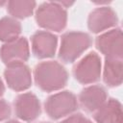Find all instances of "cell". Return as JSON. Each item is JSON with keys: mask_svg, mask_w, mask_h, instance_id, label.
Masks as SVG:
<instances>
[{"mask_svg": "<svg viewBox=\"0 0 123 123\" xmlns=\"http://www.w3.org/2000/svg\"><path fill=\"white\" fill-rule=\"evenodd\" d=\"M58 37L47 31H38L32 37L33 54L39 59L51 58L57 50Z\"/></svg>", "mask_w": 123, "mask_h": 123, "instance_id": "30bf717a", "label": "cell"}, {"mask_svg": "<svg viewBox=\"0 0 123 123\" xmlns=\"http://www.w3.org/2000/svg\"><path fill=\"white\" fill-rule=\"evenodd\" d=\"M84 123H92L90 120H88V119H85V121H84Z\"/></svg>", "mask_w": 123, "mask_h": 123, "instance_id": "44dd1931", "label": "cell"}, {"mask_svg": "<svg viewBox=\"0 0 123 123\" xmlns=\"http://www.w3.org/2000/svg\"><path fill=\"white\" fill-rule=\"evenodd\" d=\"M79 101L84 110L92 112L107 101V92L101 86H90L81 91Z\"/></svg>", "mask_w": 123, "mask_h": 123, "instance_id": "7c38bea8", "label": "cell"}, {"mask_svg": "<svg viewBox=\"0 0 123 123\" xmlns=\"http://www.w3.org/2000/svg\"><path fill=\"white\" fill-rule=\"evenodd\" d=\"M6 2L5 1H0V6H2V5H4Z\"/></svg>", "mask_w": 123, "mask_h": 123, "instance_id": "7402d4cb", "label": "cell"}, {"mask_svg": "<svg viewBox=\"0 0 123 123\" xmlns=\"http://www.w3.org/2000/svg\"><path fill=\"white\" fill-rule=\"evenodd\" d=\"M73 74L75 79L84 85L98 81L101 75L100 57L95 52L87 54L74 66Z\"/></svg>", "mask_w": 123, "mask_h": 123, "instance_id": "5b68a950", "label": "cell"}, {"mask_svg": "<svg viewBox=\"0 0 123 123\" xmlns=\"http://www.w3.org/2000/svg\"><path fill=\"white\" fill-rule=\"evenodd\" d=\"M37 23L49 31L61 32L66 26L67 13L57 2H44L36 12Z\"/></svg>", "mask_w": 123, "mask_h": 123, "instance_id": "7a4b0ae2", "label": "cell"}, {"mask_svg": "<svg viewBox=\"0 0 123 123\" xmlns=\"http://www.w3.org/2000/svg\"><path fill=\"white\" fill-rule=\"evenodd\" d=\"M118 22L116 12L110 7H99L93 10L88 16L87 25L92 33H100L114 27Z\"/></svg>", "mask_w": 123, "mask_h": 123, "instance_id": "9c48e42d", "label": "cell"}, {"mask_svg": "<svg viewBox=\"0 0 123 123\" xmlns=\"http://www.w3.org/2000/svg\"><path fill=\"white\" fill-rule=\"evenodd\" d=\"M78 108L76 96L70 91H62L51 95L45 102V111L53 119H59L75 111Z\"/></svg>", "mask_w": 123, "mask_h": 123, "instance_id": "277c9868", "label": "cell"}, {"mask_svg": "<svg viewBox=\"0 0 123 123\" xmlns=\"http://www.w3.org/2000/svg\"><path fill=\"white\" fill-rule=\"evenodd\" d=\"M85 119L86 118L81 113H76V114H73V115L67 117L66 119L62 120L60 123H84Z\"/></svg>", "mask_w": 123, "mask_h": 123, "instance_id": "ac0fdd59", "label": "cell"}, {"mask_svg": "<svg viewBox=\"0 0 123 123\" xmlns=\"http://www.w3.org/2000/svg\"><path fill=\"white\" fill-rule=\"evenodd\" d=\"M91 44L90 37L82 32H67L62 37L59 58L63 62H73Z\"/></svg>", "mask_w": 123, "mask_h": 123, "instance_id": "3957f363", "label": "cell"}, {"mask_svg": "<svg viewBox=\"0 0 123 123\" xmlns=\"http://www.w3.org/2000/svg\"><path fill=\"white\" fill-rule=\"evenodd\" d=\"M97 49L106 56V58L122 59L123 44L122 32L120 28H115L106 32L96 38Z\"/></svg>", "mask_w": 123, "mask_h": 123, "instance_id": "52a82bcc", "label": "cell"}, {"mask_svg": "<svg viewBox=\"0 0 123 123\" xmlns=\"http://www.w3.org/2000/svg\"><path fill=\"white\" fill-rule=\"evenodd\" d=\"M6 123H20V122H18V121H16V120H10V121H8V122H6Z\"/></svg>", "mask_w": 123, "mask_h": 123, "instance_id": "ffe728a7", "label": "cell"}, {"mask_svg": "<svg viewBox=\"0 0 123 123\" xmlns=\"http://www.w3.org/2000/svg\"><path fill=\"white\" fill-rule=\"evenodd\" d=\"M15 114L24 121H33L40 114V103L37 97L31 93L18 95L14 102Z\"/></svg>", "mask_w": 123, "mask_h": 123, "instance_id": "8fae6325", "label": "cell"}, {"mask_svg": "<svg viewBox=\"0 0 123 123\" xmlns=\"http://www.w3.org/2000/svg\"><path fill=\"white\" fill-rule=\"evenodd\" d=\"M41 123H47V122H41Z\"/></svg>", "mask_w": 123, "mask_h": 123, "instance_id": "603a6c76", "label": "cell"}, {"mask_svg": "<svg viewBox=\"0 0 123 123\" xmlns=\"http://www.w3.org/2000/svg\"><path fill=\"white\" fill-rule=\"evenodd\" d=\"M11 115V107L3 99H0V121L7 119Z\"/></svg>", "mask_w": 123, "mask_h": 123, "instance_id": "e0dca14e", "label": "cell"}, {"mask_svg": "<svg viewBox=\"0 0 123 123\" xmlns=\"http://www.w3.org/2000/svg\"><path fill=\"white\" fill-rule=\"evenodd\" d=\"M21 33L20 23L13 17H3L0 19V40L12 41L18 37Z\"/></svg>", "mask_w": 123, "mask_h": 123, "instance_id": "9a60e30c", "label": "cell"}, {"mask_svg": "<svg viewBox=\"0 0 123 123\" xmlns=\"http://www.w3.org/2000/svg\"><path fill=\"white\" fill-rule=\"evenodd\" d=\"M35 82L44 91H55L62 88L68 79L64 67L55 61L42 62L35 67Z\"/></svg>", "mask_w": 123, "mask_h": 123, "instance_id": "6da1fadb", "label": "cell"}, {"mask_svg": "<svg viewBox=\"0 0 123 123\" xmlns=\"http://www.w3.org/2000/svg\"><path fill=\"white\" fill-rule=\"evenodd\" d=\"M4 76L8 86L15 91H23L32 85L31 71L24 62L8 64Z\"/></svg>", "mask_w": 123, "mask_h": 123, "instance_id": "8992f818", "label": "cell"}, {"mask_svg": "<svg viewBox=\"0 0 123 123\" xmlns=\"http://www.w3.org/2000/svg\"><path fill=\"white\" fill-rule=\"evenodd\" d=\"M4 91H5V86H4V85H3V82H2L1 79H0V97L3 95Z\"/></svg>", "mask_w": 123, "mask_h": 123, "instance_id": "d6986e66", "label": "cell"}, {"mask_svg": "<svg viewBox=\"0 0 123 123\" xmlns=\"http://www.w3.org/2000/svg\"><path fill=\"white\" fill-rule=\"evenodd\" d=\"M36 5L35 1H9L8 12L13 18L23 19L33 13Z\"/></svg>", "mask_w": 123, "mask_h": 123, "instance_id": "2e32d148", "label": "cell"}, {"mask_svg": "<svg viewBox=\"0 0 123 123\" xmlns=\"http://www.w3.org/2000/svg\"><path fill=\"white\" fill-rule=\"evenodd\" d=\"M123 62L122 59L106 58L104 66V82L109 86H117L122 83Z\"/></svg>", "mask_w": 123, "mask_h": 123, "instance_id": "5bb4252c", "label": "cell"}, {"mask_svg": "<svg viewBox=\"0 0 123 123\" xmlns=\"http://www.w3.org/2000/svg\"><path fill=\"white\" fill-rule=\"evenodd\" d=\"M30 55L29 43L25 37H17L12 41L5 42L0 49V56L4 63L11 64L24 62Z\"/></svg>", "mask_w": 123, "mask_h": 123, "instance_id": "ba28073f", "label": "cell"}, {"mask_svg": "<svg viewBox=\"0 0 123 123\" xmlns=\"http://www.w3.org/2000/svg\"><path fill=\"white\" fill-rule=\"evenodd\" d=\"M97 123H122V107L116 99L107 100L94 113Z\"/></svg>", "mask_w": 123, "mask_h": 123, "instance_id": "4fadbf2b", "label": "cell"}]
</instances>
